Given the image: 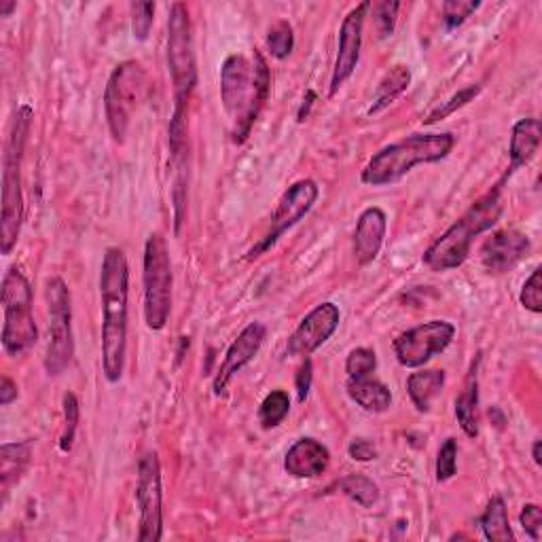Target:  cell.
<instances>
[{
	"instance_id": "cell-1",
	"label": "cell",
	"mask_w": 542,
	"mask_h": 542,
	"mask_svg": "<svg viewBox=\"0 0 542 542\" xmlns=\"http://www.w3.org/2000/svg\"><path fill=\"white\" fill-rule=\"evenodd\" d=\"M130 265L117 246L104 250L100 267L102 299V371L108 384H119L128 354Z\"/></svg>"
},
{
	"instance_id": "cell-2",
	"label": "cell",
	"mask_w": 542,
	"mask_h": 542,
	"mask_svg": "<svg viewBox=\"0 0 542 542\" xmlns=\"http://www.w3.org/2000/svg\"><path fill=\"white\" fill-rule=\"evenodd\" d=\"M271 72L263 53L255 49V58L248 62L244 56L233 53L221 68V102L233 123V142L248 140L252 125L269 100Z\"/></svg>"
},
{
	"instance_id": "cell-3",
	"label": "cell",
	"mask_w": 542,
	"mask_h": 542,
	"mask_svg": "<svg viewBox=\"0 0 542 542\" xmlns=\"http://www.w3.org/2000/svg\"><path fill=\"white\" fill-rule=\"evenodd\" d=\"M168 70L174 89V111L168 125V144H187V111L197 87L193 26L187 5L174 3L168 15Z\"/></svg>"
},
{
	"instance_id": "cell-4",
	"label": "cell",
	"mask_w": 542,
	"mask_h": 542,
	"mask_svg": "<svg viewBox=\"0 0 542 542\" xmlns=\"http://www.w3.org/2000/svg\"><path fill=\"white\" fill-rule=\"evenodd\" d=\"M504 183H507V180L500 178V183L492 191H487L483 197H479V200L468 208L441 238H437L428 246L422 257L428 269L439 271L441 274V271L458 269L466 263L468 255H471V246L475 238L481 236L487 229H492L500 219V214L504 210L502 204Z\"/></svg>"
},
{
	"instance_id": "cell-5",
	"label": "cell",
	"mask_w": 542,
	"mask_h": 542,
	"mask_svg": "<svg viewBox=\"0 0 542 542\" xmlns=\"http://www.w3.org/2000/svg\"><path fill=\"white\" fill-rule=\"evenodd\" d=\"M456 136L443 134H413L399 142H392L377 151L363 168L360 180L369 187H386L399 183L413 168L439 164L454 151Z\"/></svg>"
},
{
	"instance_id": "cell-6",
	"label": "cell",
	"mask_w": 542,
	"mask_h": 542,
	"mask_svg": "<svg viewBox=\"0 0 542 542\" xmlns=\"http://www.w3.org/2000/svg\"><path fill=\"white\" fill-rule=\"evenodd\" d=\"M34 113L28 104L17 108L11 123V132L3 159V219H0V250L9 257L17 246L24 221V197H22V159L30 134Z\"/></svg>"
},
{
	"instance_id": "cell-7",
	"label": "cell",
	"mask_w": 542,
	"mask_h": 542,
	"mask_svg": "<svg viewBox=\"0 0 542 542\" xmlns=\"http://www.w3.org/2000/svg\"><path fill=\"white\" fill-rule=\"evenodd\" d=\"M172 261L168 242L161 233H151L144 244L142 286H144V322L151 331L166 329L172 312Z\"/></svg>"
},
{
	"instance_id": "cell-8",
	"label": "cell",
	"mask_w": 542,
	"mask_h": 542,
	"mask_svg": "<svg viewBox=\"0 0 542 542\" xmlns=\"http://www.w3.org/2000/svg\"><path fill=\"white\" fill-rule=\"evenodd\" d=\"M0 301L5 310L3 337H0L3 348L9 356H20L39 339V329L32 316V286L17 267H11L5 274Z\"/></svg>"
},
{
	"instance_id": "cell-9",
	"label": "cell",
	"mask_w": 542,
	"mask_h": 542,
	"mask_svg": "<svg viewBox=\"0 0 542 542\" xmlns=\"http://www.w3.org/2000/svg\"><path fill=\"white\" fill-rule=\"evenodd\" d=\"M144 92H147V72L140 62L125 60L113 68L104 89V113L115 142H125Z\"/></svg>"
},
{
	"instance_id": "cell-10",
	"label": "cell",
	"mask_w": 542,
	"mask_h": 542,
	"mask_svg": "<svg viewBox=\"0 0 542 542\" xmlns=\"http://www.w3.org/2000/svg\"><path fill=\"white\" fill-rule=\"evenodd\" d=\"M47 307H49V348L45 354V371L51 377L62 375L75 356V339H72V299L62 278H49L47 282Z\"/></svg>"
},
{
	"instance_id": "cell-11",
	"label": "cell",
	"mask_w": 542,
	"mask_h": 542,
	"mask_svg": "<svg viewBox=\"0 0 542 542\" xmlns=\"http://www.w3.org/2000/svg\"><path fill=\"white\" fill-rule=\"evenodd\" d=\"M318 195H320V189L310 178H303L293 187H288V191L280 197L274 214H271L267 233L259 240L257 246H252L248 250V261L263 257L269 248H274L278 244V240L288 229H293L299 221H303L307 212L314 208Z\"/></svg>"
},
{
	"instance_id": "cell-12",
	"label": "cell",
	"mask_w": 542,
	"mask_h": 542,
	"mask_svg": "<svg viewBox=\"0 0 542 542\" xmlns=\"http://www.w3.org/2000/svg\"><path fill=\"white\" fill-rule=\"evenodd\" d=\"M136 502L140 509V542H159L164 538V492H161V464L155 451H147L138 460Z\"/></svg>"
},
{
	"instance_id": "cell-13",
	"label": "cell",
	"mask_w": 542,
	"mask_h": 542,
	"mask_svg": "<svg viewBox=\"0 0 542 542\" xmlns=\"http://www.w3.org/2000/svg\"><path fill=\"white\" fill-rule=\"evenodd\" d=\"M456 337V327L447 320H430L394 339V356L407 369H420L443 354Z\"/></svg>"
},
{
	"instance_id": "cell-14",
	"label": "cell",
	"mask_w": 542,
	"mask_h": 542,
	"mask_svg": "<svg viewBox=\"0 0 542 542\" xmlns=\"http://www.w3.org/2000/svg\"><path fill=\"white\" fill-rule=\"evenodd\" d=\"M371 9V3L356 5L346 17H343L339 28V45H337V58L333 66L331 77V89L329 96H337L339 89L346 85V81L354 75V70L360 60V47H363V30L367 13Z\"/></svg>"
},
{
	"instance_id": "cell-15",
	"label": "cell",
	"mask_w": 542,
	"mask_h": 542,
	"mask_svg": "<svg viewBox=\"0 0 542 542\" xmlns=\"http://www.w3.org/2000/svg\"><path fill=\"white\" fill-rule=\"evenodd\" d=\"M341 322V312L335 303H320L314 310L307 314L295 333L288 339L286 346V356L288 358H307L314 354L318 348H322L327 343L335 331L339 329Z\"/></svg>"
},
{
	"instance_id": "cell-16",
	"label": "cell",
	"mask_w": 542,
	"mask_h": 542,
	"mask_svg": "<svg viewBox=\"0 0 542 542\" xmlns=\"http://www.w3.org/2000/svg\"><path fill=\"white\" fill-rule=\"evenodd\" d=\"M267 337V327L263 322H250L248 327L238 335V339L231 343L223 363L214 375V384L212 390L216 396H225L227 388L231 384V379L236 377L246 365H250L255 356L259 354L263 341Z\"/></svg>"
},
{
	"instance_id": "cell-17",
	"label": "cell",
	"mask_w": 542,
	"mask_h": 542,
	"mask_svg": "<svg viewBox=\"0 0 542 542\" xmlns=\"http://www.w3.org/2000/svg\"><path fill=\"white\" fill-rule=\"evenodd\" d=\"M532 244L526 233L517 229L496 231L481 246V265L490 274H507L530 255Z\"/></svg>"
},
{
	"instance_id": "cell-18",
	"label": "cell",
	"mask_w": 542,
	"mask_h": 542,
	"mask_svg": "<svg viewBox=\"0 0 542 542\" xmlns=\"http://www.w3.org/2000/svg\"><path fill=\"white\" fill-rule=\"evenodd\" d=\"M331 464L329 449L316 439H299L284 456V471L295 479H318Z\"/></svg>"
},
{
	"instance_id": "cell-19",
	"label": "cell",
	"mask_w": 542,
	"mask_h": 542,
	"mask_svg": "<svg viewBox=\"0 0 542 542\" xmlns=\"http://www.w3.org/2000/svg\"><path fill=\"white\" fill-rule=\"evenodd\" d=\"M388 219L382 208H367L358 216L354 229V259L360 267L371 265L386 240Z\"/></svg>"
},
{
	"instance_id": "cell-20",
	"label": "cell",
	"mask_w": 542,
	"mask_h": 542,
	"mask_svg": "<svg viewBox=\"0 0 542 542\" xmlns=\"http://www.w3.org/2000/svg\"><path fill=\"white\" fill-rule=\"evenodd\" d=\"M540 140H542V125L536 117L528 119H519L513 125L511 132V144H509V168L504 172V180H509L519 168L534 159V155L540 149Z\"/></svg>"
},
{
	"instance_id": "cell-21",
	"label": "cell",
	"mask_w": 542,
	"mask_h": 542,
	"mask_svg": "<svg viewBox=\"0 0 542 542\" xmlns=\"http://www.w3.org/2000/svg\"><path fill=\"white\" fill-rule=\"evenodd\" d=\"M479 356L468 371L462 394L456 399V418L466 437L479 435Z\"/></svg>"
},
{
	"instance_id": "cell-22",
	"label": "cell",
	"mask_w": 542,
	"mask_h": 542,
	"mask_svg": "<svg viewBox=\"0 0 542 542\" xmlns=\"http://www.w3.org/2000/svg\"><path fill=\"white\" fill-rule=\"evenodd\" d=\"M445 371L439 369H424L415 371L407 377V394L413 403V407L420 413H428L432 403L445 388Z\"/></svg>"
},
{
	"instance_id": "cell-23",
	"label": "cell",
	"mask_w": 542,
	"mask_h": 542,
	"mask_svg": "<svg viewBox=\"0 0 542 542\" xmlns=\"http://www.w3.org/2000/svg\"><path fill=\"white\" fill-rule=\"evenodd\" d=\"M348 396L369 413H384L392 405V392L386 384L373 377H356L348 379Z\"/></svg>"
},
{
	"instance_id": "cell-24",
	"label": "cell",
	"mask_w": 542,
	"mask_h": 542,
	"mask_svg": "<svg viewBox=\"0 0 542 542\" xmlns=\"http://www.w3.org/2000/svg\"><path fill=\"white\" fill-rule=\"evenodd\" d=\"M32 458L30 441L5 443L0 447V485H3V500H7L11 487L22 479Z\"/></svg>"
},
{
	"instance_id": "cell-25",
	"label": "cell",
	"mask_w": 542,
	"mask_h": 542,
	"mask_svg": "<svg viewBox=\"0 0 542 542\" xmlns=\"http://www.w3.org/2000/svg\"><path fill=\"white\" fill-rule=\"evenodd\" d=\"M409 85H411V68L405 64L392 66L384 75V79L379 81L367 113L377 115L386 111L390 104H394L396 98H401L407 92Z\"/></svg>"
},
{
	"instance_id": "cell-26",
	"label": "cell",
	"mask_w": 542,
	"mask_h": 542,
	"mask_svg": "<svg viewBox=\"0 0 542 542\" xmlns=\"http://www.w3.org/2000/svg\"><path fill=\"white\" fill-rule=\"evenodd\" d=\"M479 526L483 530V536L492 542H515V534L509 523L507 502L500 496H494L479 519Z\"/></svg>"
},
{
	"instance_id": "cell-27",
	"label": "cell",
	"mask_w": 542,
	"mask_h": 542,
	"mask_svg": "<svg viewBox=\"0 0 542 542\" xmlns=\"http://www.w3.org/2000/svg\"><path fill=\"white\" fill-rule=\"evenodd\" d=\"M339 490L363 509H371L379 500V487L365 475H348L339 481Z\"/></svg>"
},
{
	"instance_id": "cell-28",
	"label": "cell",
	"mask_w": 542,
	"mask_h": 542,
	"mask_svg": "<svg viewBox=\"0 0 542 542\" xmlns=\"http://www.w3.org/2000/svg\"><path fill=\"white\" fill-rule=\"evenodd\" d=\"M288 411H291V396L284 390H274L265 396L259 407V422L265 430L276 428L286 420Z\"/></svg>"
},
{
	"instance_id": "cell-29",
	"label": "cell",
	"mask_w": 542,
	"mask_h": 542,
	"mask_svg": "<svg viewBox=\"0 0 542 542\" xmlns=\"http://www.w3.org/2000/svg\"><path fill=\"white\" fill-rule=\"evenodd\" d=\"M267 47H269L271 56H274L276 60H286L288 56H291L293 47H295L293 26L288 24L286 20H280L271 26L269 34H267Z\"/></svg>"
},
{
	"instance_id": "cell-30",
	"label": "cell",
	"mask_w": 542,
	"mask_h": 542,
	"mask_svg": "<svg viewBox=\"0 0 542 542\" xmlns=\"http://www.w3.org/2000/svg\"><path fill=\"white\" fill-rule=\"evenodd\" d=\"M62 405H64V430L60 437V449L64 451V454H68V451H72V445H75L79 418H81V405H79L77 394H72V392L64 394Z\"/></svg>"
},
{
	"instance_id": "cell-31",
	"label": "cell",
	"mask_w": 542,
	"mask_h": 542,
	"mask_svg": "<svg viewBox=\"0 0 542 542\" xmlns=\"http://www.w3.org/2000/svg\"><path fill=\"white\" fill-rule=\"evenodd\" d=\"M479 94H481V85H468V87L460 89V92L451 96L443 106L435 108V111H432L424 119V125H432V123H437L441 119H447L449 115H454L456 111H460V108H464L468 102H473Z\"/></svg>"
},
{
	"instance_id": "cell-32",
	"label": "cell",
	"mask_w": 542,
	"mask_h": 542,
	"mask_svg": "<svg viewBox=\"0 0 542 542\" xmlns=\"http://www.w3.org/2000/svg\"><path fill=\"white\" fill-rule=\"evenodd\" d=\"M479 7H481V3H477V0H447V3H443L445 28L447 30L460 28Z\"/></svg>"
},
{
	"instance_id": "cell-33",
	"label": "cell",
	"mask_w": 542,
	"mask_h": 542,
	"mask_svg": "<svg viewBox=\"0 0 542 542\" xmlns=\"http://www.w3.org/2000/svg\"><path fill=\"white\" fill-rule=\"evenodd\" d=\"M155 22V3H132V34L138 43L149 39L151 28Z\"/></svg>"
},
{
	"instance_id": "cell-34",
	"label": "cell",
	"mask_w": 542,
	"mask_h": 542,
	"mask_svg": "<svg viewBox=\"0 0 542 542\" xmlns=\"http://www.w3.org/2000/svg\"><path fill=\"white\" fill-rule=\"evenodd\" d=\"M377 367V356L371 348H356L346 358V373L350 379L369 377Z\"/></svg>"
},
{
	"instance_id": "cell-35",
	"label": "cell",
	"mask_w": 542,
	"mask_h": 542,
	"mask_svg": "<svg viewBox=\"0 0 542 542\" xmlns=\"http://www.w3.org/2000/svg\"><path fill=\"white\" fill-rule=\"evenodd\" d=\"M542 269L536 267L532 271V276L523 282V288H521V295H519V301L521 305L526 307L528 312L532 314H540L542 312Z\"/></svg>"
},
{
	"instance_id": "cell-36",
	"label": "cell",
	"mask_w": 542,
	"mask_h": 542,
	"mask_svg": "<svg viewBox=\"0 0 542 542\" xmlns=\"http://www.w3.org/2000/svg\"><path fill=\"white\" fill-rule=\"evenodd\" d=\"M458 471V441L456 439H447L437 456V479L449 481Z\"/></svg>"
},
{
	"instance_id": "cell-37",
	"label": "cell",
	"mask_w": 542,
	"mask_h": 542,
	"mask_svg": "<svg viewBox=\"0 0 542 542\" xmlns=\"http://www.w3.org/2000/svg\"><path fill=\"white\" fill-rule=\"evenodd\" d=\"M399 9H401V3H390V0L373 7L379 39H388V36H392L394 26H396V13H399Z\"/></svg>"
},
{
	"instance_id": "cell-38",
	"label": "cell",
	"mask_w": 542,
	"mask_h": 542,
	"mask_svg": "<svg viewBox=\"0 0 542 542\" xmlns=\"http://www.w3.org/2000/svg\"><path fill=\"white\" fill-rule=\"evenodd\" d=\"M519 521H521L523 530H526V534L538 542L542 536V511H540L538 504H534V502L526 504V507H523L519 513Z\"/></svg>"
},
{
	"instance_id": "cell-39",
	"label": "cell",
	"mask_w": 542,
	"mask_h": 542,
	"mask_svg": "<svg viewBox=\"0 0 542 542\" xmlns=\"http://www.w3.org/2000/svg\"><path fill=\"white\" fill-rule=\"evenodd\" d=\"M312 379H314V367H312V360L305 358L303 365L299 367L297 371V377H295V386H297V396H299V403H303L307 399V394H310L312 390Z\"/></svg>"
},
{
	"instance_id": "cell-40",
	"label": "cell",
	"mask_w": 542,
	"mask_h": 542,
	"mask_svg": "<svg viewBox=\"0 0 542 542\" xmlns=\"http://www.w3.org/2000/svg\"><path fill=\"white\" fill-rule=\"evenodd\" d=\"M348 454L356 462H371L377 458V449L371 441L367 439H354L348 447Z\"/></svg>"
},
{
	"instance_id": "cell-41",
	"label": "cell",
	"mask_w": 542,
	"mask_h": 542,
	"mask_svg": "<svg viewBox=\"0 0 542 542\" xmlns=\"http://www.w3.org/2000/svg\"><path fill=\"white\" fill-rule=\"evenodd\" d=\"M17 399V384L9 375H3L0 379V405L9 407Z\"/></svg>"
},
{
	"instance_id": "cell-42",
	"label": "cell",
	"mask_w": 542,
	"mask_h": 542,
	"mask_svg": "<svg viewBox=\"0 0 542 542\" xmlns=\"http://www.w3.org/2000/svg\"><path fill=\"white\" fill-rule=\"evenodd\" d=\"M312 100H316V94L314 92H307V98L303 100V106H301V111H299V123H303L305 117H307V113H310Z\"/></svg>"
},
{
	"instance_id": "cell-43",
	"label": "cell",
	"mask_w": 542,
	"mask_h": 542,
	"mask_svg": "<svg viewBox=\"0 0 542 542\" xmlns=\"http://www.w3.org/2000/svg\"><path fill=\"white\" fill-rule=\"evenodd\" d=\"M15 9H17L15 0H3V3H0V17H9Z\"/></svg>"
},
{
	"instance_id": "cell-44",
	"label": "cell",
	"mask_w": 542,
	"mask_h": 542,
	"mask_svg": "<svg viewBox=\"0 0 542 542\" xmlns=\"http://www.w3.org/2000/svg\"><path fill=\"white\" fill-rule=\"evenodd\" d=\"M532 458H534L536 466L542 464V443L540 441H534V445H532Z\"/></svg>"
}]
</instances>
